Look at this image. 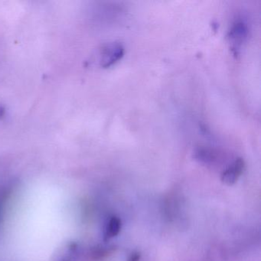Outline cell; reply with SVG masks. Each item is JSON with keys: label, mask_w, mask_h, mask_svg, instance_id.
<instances>
[{"label": "cell", "mask_w": 261, "mask_h": 261, "mask_svg": "<svg viewBox=\"0 0 261 261\" xmlns=\"http://www.w3.org/2000/svg\"><path fill=\"white\" fill-rule=\"evenodd\" d=\"M248 27L242 20H237L232 24L228 32V39L231 45V48L238 53L241 49L248 36Z\"/></svg>", "instance_id": "7a4b0ae2"}, {"label": "cell", "mask_w": 261, "mask_h": 261, "mask_svg": "<svg viewBox=\"0 0 261 261\" xmlns=\"http://www.w3.org/2000/svg\"><path fill=\"white\" fill-rule=\"evenodd\" d=\"M194 157L197 161L207 166L215 164L219 159V153L212 148L201 146L195 150Z\"/></svg>", "instance_id": "277c9868"}, {"label": "cell", "mask_w": 261, "mask_h": 261, "mask_svg": "<svg viewBox=\"0 0 261 261\" xmlns=\"http://www.w3.org/2000/svg\"><path fill=\"white\" fill-rule=\"evenodd\" d=\"M113 250H114V247L100 246V247H97L95 249L94 255H95V256H97V258H103L112 253Z\"/></svg>", "instance_id": "8992f818"}, {"label": "cell", "mask_w": 261, "mask_h": 261, "mask_svg": "<svg viewBox=\"0 0 261 261\" xmlns=\"http://www.w3.org/2000/svg\"><path fill=\"white\" fill-rule=\"evenodd\" d=\"M124 51L123 45L119 42L106 44L99 51V64L102 68H110L123 58Z\"/></svg>", "instance_id": "6da1fadb"}, {"label": "cell", "mask_w": 261, "mask_h": 261, "mask_svg": "<svg viewBox=\"0 0 261 261\" xmlns=\"http://www.w3.org/2000/svg\"><path fill=\"white\" fill-rule=\"evenodd\" d=\"M141 259V253L139 251H134L128 256L126 261H140Z\"/></svg>", "instance_id": "52a82bcc"}, {"label": "cell", "mask_w": 261, "mask_h": 261, "mask_svg": "<svg viewBox=\"0 0 261 261\" xmlns=\"http://www.w3.org/2000/svg\"><path fill=\"white\" fill-rule=\"evenodd\" d=\"M121 219L117 216L111 217L105 224L103 240L108 241L114 238V237L117 236L121 230Z\"/></svg>", "instance_id": "5b68a950"}, {"label": "cell", "mask_w": 261, "mask_h": 261, "mask_svg": "<svg viewBox=\"0 0 261 261\" xmlns=\"http://www.w3.org/2000/svg\"><path fill=\"white\" fill-rule=\"evenodd\" d=\"M245 163L241 158L233 160L224 171L221 175V180L227 186H233L244 172Z\"/></svg>", "instance_id": "3957f363"}, {"label": "cell", "mask_w": 261, "mask_h": 261, "mask_svg": "<svg viewBox=\"0 0 261 261\" xmlns=\"http://www.w3.org/2000/svg\"><path fill=\"white\" fill-rule=\"evenodd\" d=\"M0 215H1V209H0Z\"/></svg>", "instance_id": "ba28073f"}]
</instances>
